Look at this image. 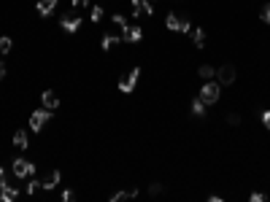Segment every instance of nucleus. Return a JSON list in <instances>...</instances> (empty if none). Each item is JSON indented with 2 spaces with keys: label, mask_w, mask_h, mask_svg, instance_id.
Segmentation results:
<instances>
[{
  "label": "nucleus",
  "mask_w": 270,
  "mask_h": 202,
  "mask_svg": "<svg viewBox=\"0 0 270 202\" xmlns=\"http://www.w3.org/2000/svg\"><path fill=\"white\" fill-rule=\"evenodd\" d=\"M165 27H168V30H173V32H189V30H192L189 19L187 16H179V13H168V16H165Z\"/></svg>",
  "instance_id": "nucleus-1"
},
{
  "label": "nucleus",
  "mask_w": 270,
  "mask_h": 202,
  "mask_svg": "<svg viewBox=\"0 0 270 202\" xmlns=\"http://www.w3.org/2000/svg\"><path fill=\"white\" fill-rule=\"evenodd\" d=\"M49 119H51V111H49V108H38V111H32V113H30V130H32V132H41Z\"/></svg>",
  "instance_id": "nucleus-2"
},
{
  "label": "nucleus",
  "mask_w": 270,
  "mask_h": 202,
  "mask_svg": "<svg viewBox=\"0 0 270 202\" xmlns=\"http://www.w3.org/2000/svg\"><path fill=\"white\" fill-rule=\"evenodd\" d=\"M219 94H222V84H219V81H211V84H206L200 89V100L206 105H214L216 100H219Z\"/></svg>",
  "instance_id": "nucleus-3"
},
{
  "label": "nucleus",
  "mask_w": 270,
  "mask_h": 202,
  "mask_svg": "<svg viewBox=\"0 0 270 202\" xmlns=\"http://www.w3.org/2000/svg\"><path fill=\"white\" fill-rule=\"evenodd\" d=\"M14 175L16 178H32V175H35V165L27 162L24 157H16L14 159Z\"/></svg>",
  "instance_id": "nucleus-4"
},
{
  "label": "nucleus",
  "mask_w": 270,
  "mask_h": 202,
  "mask_svg": "<svg viewBox=\"0 0 270 202\" xmlns=\"http://www.w3.org/2000/svg\"><path fill=\"white\" fill-rule=\"evenodd\" d=\"M138 78H141V70H138V67H135V70H130V73H127V76H124V78L119 81V89H122L124 94H130V92H133V89H135V84H138Z\"/></svg>",
  "instance_id": "nucleus-5"
},
{
  "label": "nucleus",
  "mask_w": 270,
  "mask_h": 202,
  "mask_svg": "<svg viewBox=\"0 0 270 202\" xmlns=\"http://www.w3.org/2000/svg\"><path fill=\"white\" fill-rule=\"evenodd\" d=\"M216 81H219L222 86H230L235 81V67L233 65H222L219 70H216Z\"/></svg>",
  "instance_id": "nucleus-6"
},
{
  "label": "nucleus",
  "mask_w": 270,
  "mask_h": 202,
  "mask_svg": "<svg viewBox=\"0 0 270 202\" xmlns=\"http://www.w3.org/2000/svg\"><path fill=\"white\" fill-rule=\"evenodd\" d=\"M130 8H133V16H151V13H154V8H151L149 0H133Z\"/></svg>",
  "instance_id": "nucleus-7"
},
{
  "label": "nucleus",
  "mask_w": 270,
  "mask_h": 202,
  "mask_svg": "<svg viewBox=\"0 0 270 202\" xmlns=\"http://www.w3.org/2000/svg\"><path fill=\"white\" fill-rule=\"evenodd\" d=\"M78 27H81V16H78V13H68V16H62V30L65 32H76Z\"/></svg>",
  "instance_id": "nucleus-8"
},
{
  "label": "nucleus",
  "mask_w": 270,
  "mask_h": 202,
  "mask_svg": "<svg viewBox=\"0 0 270 202\" xmlns=\"http://www.w3.org/2000/svg\"><path fill=\"white\" fill-rule=\"evenodd\" d=\"M41 103H43V108H49V111H57V108H60V97H57L51 89H46L41 94Z\"/></svg>",
  "instance_id": "nucleus-9"
},
{
  "label": "nucleus",
  "mask_w": 270,
  "mask_h": 202,
  "mask_svg": "<svg viewBox=\"0 0 270 202\" xmlns=\"http://www.w3.org/2000/svg\"><path fill=\"white\" fill-rule=\"evenodd\" d=\"M141 38H143V30H141V27H127V30L122 32V40H127V43H138Z\"/></svg>",
  "instance_id": "nucleus-10"
},
{
  "label": "nucleus",
  "mask_w": 270,
  "mask_h": 202,
  "mask_svg": "<svg viewBox=\"0 0 270 202\" xmlns=\"http://www.w3.org/2000/svg\"><path fill=\"white\" fill-rule=\"evenodd\" d=\"M57 8V0H38V13L41 16H51Z\"/></svg>",
  "instance_id": "nucleus-11"
},
{
  "label": "nucleus",
  "mask_w": 270,
  "mask_h": 202,
  "mask_svg": "<svg viewBox=\"0 0 270 202\" xmlns=\"http://www.w3.org/2000/svg\"><path fill=\"white\" fill-rule=\"evenodd\" d=\"M60 178H62V173H60V170H54L51 175H46V178L41 181V186L46 189V192H49V189H54L57 184H60Z\"/></svg>",
  "instance_id": "nucleus-12"
},
{
  "label": "nucleus",
  "mask_w": 270,
  "mask_h": 202,
  "mask_svg": "<svg viewBox=\"0 0 270 202\" xmlns=\"http://www.w3.org/2000/svg\"><path fill=\"white\" fill-rule=\"evenodd\" d=\"M192 43H195V49H203V46H206V30H203V27H195L192 30Z\"/></svg>",
  "instance_id": "nucleus-13"
},
{
  "label": "nucleus",
  "mask_w": 270,
  "mask_h": 202,
  "mask_svg": "<svg viewBox=\"0 0 270 202\" xmlns=\"http://www.w3.org/2000/svg\"><path fill=\"white\" fill-rule=\"evenodd\" d=\"M16 197H19L16 189H11V186H0V200H3V202H14Z\"/></svg>",
  "instance_id": "nucleus-14"
},
{
  "label": "nucleus",
  "mask_w": 270,
  "mask_h": 202,
  "mask_svg": "<svg viewBox=\"0 0 270 202\" xmlns=\"http://www.w3.org/2000/svg\"><path fill=\"white\" fill-rule=\"evenodd\" d=\"M27 140H30L27 138V130H16L14 132V146L16 148H27Z\"/></svg>",
  "instance_id": "nucleus-15"
},
{
  "label": "nucleus",
  "mask_w": 270,
  "mask_h": 202,
  "mask_svg": "<svg viewBox=\"0 0 270 202\" xmlns=\"http://www.w3.org/2000/svg\"><path fill=\"white\" fill-rule=\"evenodd\" d=\"M111 27H116V30H122V32H124L130 24H127V19H124L122 13H114V16H111Z\"/></svg>",
  "instance_id": "nucleus-16"
},
{
  "label": "nucleus",
  "mask_w": 270,
  "mask_h": 202,
  "mask_svg": "<svg viewBox=\"0 0 270 202\" xmlns=\"http://www.w3.org/2000/svg\"><path fill=\"white\" fill-rule=\"evenodd\" d=\"M130 197H138V189H127V192H116V194H111V202L130 200Z\"/></svg>",
  "instance_id": "nucleus-17"
},
{
  "label": "nucleus",
  "mask_w": 270,
  "mask_h": 202,
  "mask_svg": "<svg viewBox=\"0 0 270 202\" xmlns=\"http://www.w3.org/2000/svg\"><path fill=\"white\" fill-rule=\"evenodd\" d=\"M119 46V38L116 35H103V51H114Z\"/></svg>",
  "instance_id": "nucleus-18"
},
{
  "label": "nucleus",
  "mask_w": 270,
  "mask_h": 202,
  "mask_svg": "<svg viewBox=\"0 0 270 202\" xmlns=\"http://www.w3.org/2000/svg\"><path fill=\"white\" fill-rule=\"evenodd\" d=\"M192 113H195V116H200V119L206 116V103H203L200 97H195V100H192Z\"/></svg>",
  "instance_id": "nucleus-19"
},
{
  "label": "nucleus",
  "mask_w": 270,
  "mask_h": 202,
  "mask_svg": "<svg viewBox=\"0 0 270 202\" xmlns=\"http://www.w3.org/2000/svg\"><path fill=\"white\" fill-rule=\"evenodd\" d=\"M11 46H14V40H11L8 35H5V38H0V57H5V54L11 51Z\"/></svg>",
  "instance_id": "nucleus-20"
},
{
  "label": "nucleus",
  "mask_w": 270,
  "mask_h": 202,
  "mask_svg": "<svg viewBox=\"0 0 270 202\" xmlns=\"http://www.w3.org/2000/svg\"><path fill=\"white\" fill-rule=\"evenodd\" d=\"M197 73H200V78H206V81L216 76V70H214L211 65H200V70H197Z\"/></svg>",
  "instance_id": "nucleus-21"
},
{
  "label": "nucleus",
  "mask_w": 270,
  "mask_h": 202,
  "mask_svg": "<svg viewBox=\"0 0 270 202\" xmlns=\"http://www.w3.org/2000/svg\"><path fill=\"white\" fill-rule=\"evenodd\" d=\"M92 22H95V24L103 22V8H100V5H92Z\"/></svg>",
  "instance_id": "nucleus-22"
},
{
  "label": "nucleus",
  "mask_w": 270,
  "mask_h": 202,
  "mask_svg": "<svg viewBox=\"0 0 270 202\" xmlns=\"http://www.w3.org/2000/svg\"><path fill=\"white\" fill-rule=\"evenodd\" d=\"M260 19H262L265 24H270V3H265V5H262V11H260Z\"/></svg>",
  "instance_id": "nucleus-23"
},
{
  "label": "nucleus",
  "mask_w": 270,
  "mask_h": 202,
  "mask_svg": "<svg viewBox=\"0 0 270 202\" xmlns=\"http://www.w3.org/2000/svg\"><path fill=\"white\" fill-rule=\"evenodd\" d=\"M38 189H43V186H41V181H30V184H27V194H35Z\"/></svg>",
  "instance_id": "nucleus-24"
},
{
  "label": "nucleus",
  "mask_w": 270,
  "mask_h": 202,
  "mask_svg": "<svg viewBox=\"0 0 270 202\" xmlns=\"http://www.w3.org/2000/svg\"><path fill=\"white\" fill-rule=\"evenodd\" d=\"M249 200H252V202H265V194H262V192H252V197H249Z\"/></svg>",
  "instance_id": "nucleus-25"
},
{
  "label": "nucleus",
  "mask_w": 270,
  "mask_h": 202,
  "mask_svg": "<svg viewBox=\"0 0 270 202\" xmlns=\"http://www.w3.org/2000/svg\"><path fill=\"white\" fill-rule=\"evenodd\" d=\"M62 200H65V202H73V200H76V192H70V189H68V192L62 194Z\"/></svg>",
  "instance_id": "nucleus-26"
},
{
  "label": "nucleus",
  "mask_w": 270,
  "mask_h": 202,
  "mask_svg": "<svg viewBox=\"0 0 270 202\" xmlns=\"http://www.w3.org/2000/svg\"><path fill=\"white\" fill-rule=\"evenodd\" d=\"M89 0H73V8H87Z\"/></svg>",
  "instance_id": "nucleus-27"
},
{
  "label": "nucleus",
  "mask_w": 270,
  "mask_h": 202,
  "mask_svg": "<svg viewBox=\"0 0 270 202\" xmlns=\"http://www.w3.org/2000/svg\"><path fill=\"white\" fill-rule=\"evenodd\" d=\"M238 121H241V119H238V113H230V116H227V124H233V127H235Z\"/></svg>",
  "instance_id": "nucleus-28"
},
{
  "label": "nucleus",
  "mask_w": 270,
  "mask_h": 202,
  "mask_svg": "<svg viewBox=\"0 0 270 202\" xmlns=\"http://www.w3.org/2000/svg\"><path fill=\"white\" fill-rule=\"evenodd\" d=\"M160 192H162L160 184H151V186H149V194H160Z\"/></svg>",
  "instance_id": "nucleus-29"
},
{
  "label": "nucleus",
  "mask_w": 270,
  "mask_h": 202,
  "mask_svg": "<svg viewBox=\"0 0 270 202\" xmlns=\"http://www.w3.org/2000/svg\"><path fill=\"white\" fill-rule=\"evenodd\" d=\"M5 181H8V175H5V170L0 167V186H5Z\"/></svg>",
  "instance_id": "nucleus-30"
},
{
  "label": "nucleus",
  "mask_w": 270,
  "mask_h": 202,
  "mask_svg": "<svg viewBox=\"0 0 270 202\" xmlns=\"http://www.w3.org/2000/svg\"><path fill=\"white\" fill-rule=\"evenodd\" d=\"M262 124H265V127H270V111H265V113H262Z\"/></svg>",
  "instance_id": "nucleus-31"
},
{
  "label": "nucleus",
  "mask_w": 270,
  "mask_h": 202,
  "mask_svg": "<svg viewBox=\"0 0 270 202\" xmlns=\"http://www.w3.org/2000/svg\"><path fill=\"white\" fill-rule=\"evenodd\" d=\"M5 73H8V70H5V62H3V57H0V78H5Z\"/></svg>",
  "instance_id": "nucleus-32"
}]
</instances>
